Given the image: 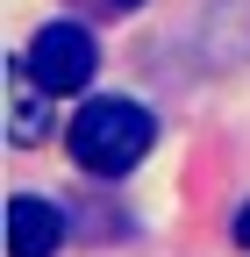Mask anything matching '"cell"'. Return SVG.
<instances>
[{"mask_svg":"<svg viewBox=\"0 0 250 257\" xmlns=\"http://www.w3.org/2000/svg\"><path fill=\"white\" fill-rule=\"evenodd\" d=\"M65 143H72V165L93 172V179H129L150 143H158V121H150V107L136 100H121V93H100V100H86L65 128Z\"/></svg>","mask_w":250,"mask_h":257,"instance_id":"6da1fadb","label":"cell"},{"mask_svg":"<svg viewBox=\"0 0 250 257\" xmlns=\"http://www.w3.org/2000/svg\"><path fill=\"white\" fill-rule=\"evenodd\" d=\"M29 72H36V86H50V93H86V79L100 72L93 29L86 22H43L36 36H29Z\"/></svg>","mask_w":250,"mask_h":257,"instance_id":"7a4b0ae2","label":"cell"},{"mask_svg":"<svg viewBox=\"0 0 250 257\" xmlns=\"http://www.w3.org/2000/svg\"><path fill=\"white\" fill-rule=\"evenodd\" d=\"M65 243V214L36 193H15L8 200V257H57Z\"/></svg>","mask_w":250,"mask_h":257,"instance_id":"3957f363","label":"cell"},{"mask_svg":"<svg viewBox=\"0 0 250 257\" xmlns=\"http://www.w3.org/2000/svg\"><path fill=\"white\" fill-rule=\"evenodd\" d=\"M29 57H8V143L15 150H36L43 128H50V86H29Z\"/></svg>","mask_w":250,"mask_h":257,"instance_id":"277c9868","label":"cell"},{"mask_svg":"<svg viewBox=\"0 0 250 257\" xmlns=\"http://www.w3.org/2000/svg\"><path fill=\"white\" fill-rule=\"evenodd\" d=\"M236 250H250V207L236 214Z\"/></svg>","mask_w":250,"mask_h":257,"instance_id":"5b68a950","label":"cell"},{"mask_svg":"<svg viewBox=\"0 0 250 257\" xmlns=\"http://www.w3.org/2000/svg\"><path fill=\"white\" fill-rule=\"evenodd\" d=\"M100 8H114V15H129V8H143V0H100Z\"/></svg>","mask_w":250,"mask_h":257,"instance_id":"8992f818","label":"cell"}]
</instances>
